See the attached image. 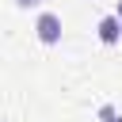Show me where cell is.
Segmentation results:
<instances>
[{
	"label": "cell",
	"instance_id": "obj_1",
	"mask_svg": "<svg viewBox=\"0 0 122 122\" xmlns=\"http://www.w3.org/2000/svg\"><path fill=\"white\" fill-rule=\"evenodd\" d=\"M34 38H38L42 46H57V42H61V15H57V11H38V19H34Z\"/></svg>",
	"mask_w": 122,
	"mask_h": 122
},
{
	"label": "cell",
	"instance_id": "obj_2",
	"mask_svg": "<svg viewBox=\"0 0 122 122\" xmlns=\"http://www.w3.org/2000/svg\"><path fill=\"white\" fill-rule=\"evenodd\" d=\"M95 34H99L103 46H118V42H122V23H118L114 15H103L99 27H95Z\"/></svg>",
	"mask_w": 122,
	"mask_h": 122
},
{
	"label": "cell",
	"instance_id": "obj_3",
	"mask_svg": "<svg viewBox=\"0 0 122 122\" xmlns=\"http://www.w3.org/2000/svg\"><path fill=\"white\" fill-rule=\"evenodd\" d=\"M99 122H122V114H118L111 103H103V107H99Z\"/></svg>",
	"mask_w": 122,
	"mask_h": 122
},
{
	"label": "cell",
	"instance_id": "obj_4",
	"mask_svg": "<svg viewBox=\"0 0 122 122\" xmlns=\"http://www.w3.org/2000/svg\"><path fill=\"white\" fill-rule=\"evenodd\" d=\"M111 15H114V19H118V23H122V0H118V4H114V11H111Z\"/></svg>",
	"mask_w": 122,
	"mask_h": 122
},
{
	"label": "cell",
	"instance_id": "obj_5",
	"mask_svg": "<svg viewBox=\"0 0 122 122\" xmlns=\"http://www.w3.org/2000/svg\"><path fill=\"white\" fill-rule=\"evenodd\" d=\"M19 8H34V4H42V0H15Z\"/></svg>",
	"mask_w": 122,
	"mask_h": 122
}]
</instances>
